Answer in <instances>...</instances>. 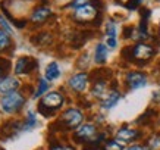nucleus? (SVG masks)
Segmentation results:
<instances>
[{
  "label": "nucleus",
  "instance_id": "f257e3e1",
  "mask_svg": "<svg viewBox=\"0 0 160 150\" xmlns=\"http://www.w3.org/2000/svg\"><path fill=\"white\" fill-rule=\"evenodd\" d=\"M25 96L19 91H12L8 93L5 96L2 97L0 100V111H3L5 113H16L22 109V106L25 105Z\"/></svg>",
  "mask_w": 160,
  "mask_h": 150
},
{
  "label": "nucleus",
  "instance_id": "f03ea898",
  "mask_svg": "<svg viewBox=\"0 0 160 150\" xmlns=\"http://www.w3.org/2000/svg\"><path fill=\"white\" fill-rule=\"evenodd\" d=\"M73 19L81 22V24L91 22V24H94V27H98V24L102 22V13H98L97 9L91 3H87V5L81 6V8H78L75 10Z\"/></svg>",
  "mask_w": 160,
  "mask_h": 150
},
{
  "label": "nucleus",
  "instance_id": "7ed1b4c3",
  "mask_svg": "<svg viewBox=\"0 0 160 150\" xmlns=\"http://www.w3.org/2000/svg\"><path fill=\"white\" fill-rule=\"evenodd\" d=\"M38 68V62L37 59L29 58V56H22L18 59L16 66H15V74L16 75H24V74H29Z\"/></svg>",
  "mask_w": 160,
  "mask_h": 150
},
{
  "label": "nucleus",
  "instance_id": "20e7f679",
  "mask_svg": "<svg viewBox=\"0 0 160 150\" xmlns=\"http://www.w3.org/2000/svg\"><path fill=\"white\" fill-rule=\"evenodd\" d=\"M60 121L65 124V127L71 130V128H77L81 122H82V113L78 111V109H68V111L63 112Z\"/></svg>",
  "mask_w": 160,
  "mask_h": 150
},
{
  "label": "nucleus",
  "instance_id": "39448f33",
  "mask_svg": "<svg viewBox=\"0 0 160 150\" xmlns=\"http://www.w3.org/2000/svg\"><path fill=\"white\" fill-rule=\"evenodd\" d=\"M22 127H24V122H19V121L5 122V125L2 127V131H0V137H2L3 140L13 138V137H16L19 132H22Z\"/></svg>",
  "mask_w": 160,
  "mask_h": 150
},
{
  "label": "nucleus",
  "instance_id": "423d86ee",
  "mask_svg": "<svg viewBox=\"0 0 160 150\" xmlns=\"http://www.w3.org/2000/svg\"><path fill=\"white\" fill-rule=\"evenodd\" d=\"M125 82L131 90H137V88L144 87L147 84V77H146V74L138 72V71H132V72L126 74Z\"/></svg>",
  "mask_w": 160,
  "mask_h": 150
},
{
  "label": "nucleus",
  "instance_id": "0eeeda50",
  "mask_svg": "<svg viewBox=\"0 0 160 150\" xmlns=\"http://www.w3.org/2000/svg\"><path fill=\"white\" fill-rule=\"evenodd\" d=\"M96 127L92 125V124H85V125H81L75 131V134H73V140L78 141V143H85V141H90L92 137L96 136Z\"/></svg>",
  "mask_w": 160,
  "mask_h": 150
},
{
  "label": "nucleus",
  "instance_id": "6e6552de",
  "mask_svg": "<svg viewBox=\"0 0 160 150\" xmlns=\"http://www.w3.org/2000/svg\"><path fill=\"white\" fill-rule=\"evenodd\" d=\"M40 103H43L46 107H49L50 111L56 112L59 107L63 105V96L58 91H52V93H47L46 96L40 100Z\"/></svg>",
  "mask_w": 160,
  "mask_h": 150
},
{
  "label": "nucleus",
  "instance_id": "1a4fd4ad",
  "mask_svg": "<svg viewBox=\"0 0 160 150\" xmlns=\"http://www.w3.org/2000/svg\"><path fill=\"white\" fill-rule=\"evenodd\" d=\"M154 56V49L148 46L146 43H138L134 46V60H142L147 62L148 59H151Z\"/></svg>",
  "mask_w": 160,
  "mask_h": 150
},
{
  "label": "nucleus",
  "instance_id": "9d476101",
  "mask_svg": "<svg viewBox=\"0 0 160 150\" xmlns=\"http://www.w3.org/2000/svg\"><path fill=\"white\" fill-rule=\"evenodd\" d=\"M90 80V75L87 72H79V74H75L72 77L69 78V87L75 90V91H84L85 87H87V82Z\"/></svg>",
  "mask_w": 160,
  "mask_h": 150
},
{
  "label": "nucleus",
  "instance_id": "9b49d317",
  "mask_svg": "<svg viewBox=\"0 0 160 150\" xmlns=\"http://www.w3.org/2000/svg\"><path fill=\"white\" fill-rule=\"evenodd\" d=\"M140 136H141L140 131L132 130V128H126V127L121 128V130L116 132L118 141H122V143H129V141H134V140H137Z\"/></svg>",
  "mask_w": 160,
  "mask_h": 150
},
{
  "label": "nucleus",
  "instance_id": "f8f14e48",
  "mask_svg": "<svg viewBox=\"0 0 160 150\" xmlns=\"http://www.w3.org/2000/svg\"><path fill=\"white\" fill-rule=\"evenodd\" d=\"M18 87H19V81L15 77H5L0 81V93H3V94L16 91Z\"/></svg>",
  "mask_w": 160,
  "mask_h": 150
},
{
  "label": "nucleus",
  "instance_id": "ddd939ff",
  "mask_svg": "<svg viewBox=\"0 0 160 150\" xmlns=\"http://www.w3.org/2000/svg\"><path fill=\"white\" fill-rule=\"evenodd\" d=\"M52 16V10L46 6H40L37 9H34L32 15H31V21L35 24H43L44 21H47Z\"/></svg>",
  "mask_w": 160,
  "mask_h": 150
},
{
  "label": "nucleus",
  "instance_id": "4468645a",
  "mask_svg": "<svg viewBox=\"0 0 160 150\" xmlns=\"http://www.w3.org/2000/svg\"><path fill=\"white\" fill-rule=\"evenodd\" d=\"M91 35H94L92 31H87V29H85V31H78L72 37V46L75 49H79L81 46H84V43H85L88 39H91Z\"/></svg>",
  "mask_w": 160,
  "mask_h": 150
},
{
  "label": "nucleus",
  "instance_id": "2eb2a0df",
  "mask_svg": "<svg viewBox=\"0 0 160 150\" xmlns=\"http://www.w3.org/2000/svg\"><path fill=\"white\" fill-rule=\"evenodd\" d=\"M119 100H121V93L116 91V90H113V91H110L102 100V107L103 109H112Z\"/></svg>",
  "mask_w": 160,
  "mask_h": 150
},
{
  "label": "nucleus",
  "instance_id": "dca6fc26",
  "mask_svg": "<svg viewBox=\"0 0 160 150\" xmlns=\"http://www.w3.org/2000/svg\"><path fill=\"white\" fill-rule=\"evenodd\" d=\"M94 60L96 63H104L107 60V46L103 43H98L96 47V53H94Z\"/></svg>",
  "mask_w": 160,
  "mask_h": 150
},
{
  "label": "nucleus",
  "instance_id": "f3484780",
  "mask_svg": "<svg viewBox=\"0 0 160 150\" xmlns=\"http://www.w3.org/2000/svg\"><path fill=\"white\" fill-rule=\"evenodd\" d=\"M92 81H107L109 78H112V71L110 69H106V68H100V69H96L94 72L90 75Z\"/></svg>",
  "mask_w": 160,
  "mask_h": 150
},
{
  "label": "nucleus",
  "instance_id": "a211bd4d",
  "mask_svg": "<svg viewBox=\"0 0 160 150\" xmlns=\"http://www.w3.org/2000/svg\"><path fill=\"white\" fill-rule=\"evenodd\" d=\"M107 35V46L109 47H116V27L113 22H109L106 27Z\"/></svg>",
  "mask_w": 160,
  "mask_h": 150
},
{
  "label": "nucleus",
  "instance_id": "6ab92c4d",
  "mask_svg": "<svg viewBox=\"0 0 160 150\" xmlns=\"http://www.w3.org/2000/svg\"><path fill=\"white\" fill-rule=\"evenodd\" d=\"M92 96L98 97V99H104L106 97V81H96L92 85Z\"/></svg>",
  "mask_w": 160,
  "mask_h": 150
},
{
  "label": "nucleus",
  "instance_id": "aec40b11",
  "mask_svg": "<svg viewBox=\"0 0 160 150\" xmlns=\"http://www.w3.org/2000/svg\"><path fill=\"white\" fill-rule=\"evenodd\" d=\"M60 75V69H59L58 63L56 62H52L49 63V66L46 68V80H49V81H53L56 78Z\"/></svg>",
  "mask_w": 160,
  "mask_h": 150
},
{
  "label": "nucleus",
  "instance_id": "412c9836",
  "mask_svg": "<svg viewBox=\"0 0 160 150\" xmlns=\"http://www.w3.org/2000/svg\"><path fill=\"white\" fill-rule=\"evenodd\" d=\"M31 41L34 44H37V46H47V44L52 43V35L49 33H40V34L34 35L31 39Z\"/></svg>",
  "mask_w": 160,
  "mask_h": 150
},
{
  "label": "nucleus",
  "instance_id": "4be33fe9",
  "mask_svg": "<svg viewBox=\"0 0 160 150\" xmlns=\"http://www.w3.org/2000/svg\"><path fill=\"white\" fill-rule=\"evenodd\" d=\"M10 37H9V33L5 31L3 28H0V52H5L8 50V47H10Z\"/></svg>",
  "mask_w": 160,
  "mask_h": 150
},
{
  "label": "nucleus",
  "instance_id": "5701e85b",
  "mask_svg": "<svg viewBox=\"0 0 160 150\" xmlns=\"http://www.w3.org/2000/svg\"><path fill=\"white\" fill-rule=\"evenodd\" d=\"M34 127H37V119H35V115L32 113V112H28V118H27V119H25V122H24L22 132H24V131L32 130Z\"/></svg>",
  "mask_w": 160,
  "mask_h": 150
},
{
  "label": "nucleus",
  "instance_id": "b1692460",
  "mask_svg": "<svg viewBox=\"0 0 160 150\" xmlns=\"http://www.w3.org/2000/svg\"><path fill=\"white\" fill-rule=\"evenodd\" d=\"M2 9H3V12H5V15L9 18V21L12 22V24L16 27V28H24L25 25H27V19H16V18H13V16H10L9 10L5 8V5H2Z\"/></svg>",
  "mask_w": 160,
  "mask_h": 150
},
{
  "label": "nucleus",
  "instance_id": "393cba45",
  "mask_svg": "<svg viewBox=\"0 0 160 150\" xmlns=\"http://www.w3.org/2000/svg\"><path fill=\"white\" fill-rule=\"evenodd\" d=\"M103 149L104 150H123V146L116 140H107L106 143H104V147H103Z\"/></svg>",
  "mask_w": 160,
  "mask_h": 150
},
{
  "label": "nucleus",
  "instance_id": "a878e982",
  "mask_svg": "<svg viewBox=\"0 0 160 150\" xmlns=\"http://www.w3.org/2000/svg\"><path fill=\"white\" fill-rule=\"evenodd\" d=\"M150 116H156V112L153 109H148V111L144 113V115H141L138 119H137V124H140V125H144V124H148L150 122Z\"/></svg>",
  "mask_w": 160,
  "mask_h": 150
},
{
  "label": "nucleus",
  "instance_id": "bb28decb",
  "mask_svg": "<svg viewBox=\"0 0 160 150\" xmlns=\"http://www.w3.org/2000/svg\"><path fill=\"white\" fill-rule=\"evenodd\" d=\"M47 88H49L47 81H46V80H40L38 81V88H37V91L34 93V99H37V97H40L43 93H46L47 91Z\"/></svg>",
  "mask_w": 160,
  "mask_h": 150
},
{
  "label": "nucleus",
  "instance_id": "cd10ccee",
  "mask_svg": "<svg viewBox=\"0 0 160 150\" xmlns=\"http://www.w3.org/2000/svg\"><path fill=\"white\" fill-rule=\"evenodd\" d=\"M121 56L128 62H134V47H125L122 49Z\"/></svg>",
  "mask_w": 160,
  "mask_h": 150
},
{
  "label": "nucleus",
  "instance_id": "c85d7f7f",
  "mask_svg": "<svg viewBox=\"0 0 160 150\" xmlns=\"http://www.w3.org/2000/svg\"><path fill=\"white\" fill-rule=\"evenodd\" d=\"M10 68H12V63H10L9 59H6V58H0V71H3V72H6V71H9Z\"/></svg>",
  "mask_w": 160,
  "mask_h": 150
},
{
  "label": "nucleus",
  "instance_id": "c756f323",
  "mask_svg": "<svg viewBox=\"0 0 160 150\" xmlns=\"http://www.w3.org/2000/svg\"><path fill=\"white\" fill-rule=\"evenodd\" d=\"M148 146H150L151 150H157L160 147V136H154L153 138L150 140V143H148Z\"/></svg>",
  "mask_w": 160,
  "mask_h": 150
},
{
  "label": "nucleus",
  "instance_id": "7c9ffc66",
  "mask_svg": "<svg viewBox=\"0 0 160 150\" xmlns=\"http://www.w3.org/2000/svg\"><path fill=\"white\" fill-rule=\"evenodd\" d=\"M84 150H104L100 147V144L98 143H96V141H88L87 146L84 147Z\"/></svg>",
  "mask_w": 160,
  "mask_h": 150
},
{
  "label": "nucleus",
  "instance_id": "2f4dec72",
  "mask_svg": "<svg viewBox=\"0 0 160 150\" xmlns=\"http://www.w3.org/2000/svg\"><path fill=\"white\" fill-rule=\"evenodd\" d=\"M132 33H134V28H132V27H125L123 31H122V37H123V39H129L132 35Z\"/></svg>",
  "mask_w": 160,
  "mask_h": 150
},
{
  "label": "nucleus",
  "instance_id": "473e14b6",
  "mask_svg": "<svg viewBox=\"0 0 160 150\" xmlns=\"http://www.w3.org/2000/svg\"><path fill=\"white\" fill-rule=\"evenodd\" d=\"M140 3H141V0H129V3H126V8H128V9H131V10H134V9H137V8L140 6Z\"/></svg>",
  "mask_w": 160,
  "mask_h": 150
},
{
  "label": "nucleus",
  "instance_id": "72a5a7b5",
  "mask_svg": "<svg viewBox=\"0 0 160 150\" xmlns=\"http://www.w3.org/2000/svg\"><path fill=\"white\" fill-rule=\"evenodd\" d=\"M84 5H87V0H73L72 3H71V8H81V6H84Z\"/></svg>",
  "mask_w": 160,
  "mask_h": 150
},
{
  "label": "nucleus",
  "instance_id": "f704fd0d",
  "mask_svg": "<svg viewBox=\"0 0 160 150\" xmlns=\"http://www.w3.org/2000/svg\"><path fill=\"white\" fill-rule=\"evenodd\" d=\"M50 150H75L72 147V146H60V144H58V146H53Z\"/></svg>",
  "mask_w": 160,
  "mask_h": 150
},
{
  "label": "nucleus",
  "instance_id": "c9c22d12",
  "mask_svg": "<svg viewBox=\"0 0 160 150\" xmlns=\"http://www.w3.org/2000/svg\"><path fill=\"white\" fill-rule=\"evenodd\" d=\"M0 25L3 27V29H5V31H8V33L10 31V27L8 25V22H6V21L3 19V18H2V16H0Z\"/></svg>",
  "mask_w": 160,
  "mask_h": 150
},
{
  "label": "nucleus",
  "instance_id": "e433bc0d",
  "mask_svg": "<svg viewBox=\"0 0 160 150\" xmlns=\"http://www.w3.org/2000/svg\"><path fill=\"white\" fill-rule=\"evenodd\" d=\"M91 5L96 8V9H103V3H102V0H91Z\"/></svg>",
  "mask_w": 160,
  "mask_h": 150
},
{
  "label": "nucleus",
  "instance_id": "4c0bfd02",
  "mask_svg": "<svg viewBox=\"0 0 160 150\" xmlns=\"http://www.w3.org/2000/svg\"><path fill=\"white\" fill-rule=\"evenodd\" d=\"M126 150H144L141 146H132V147H129V149H126Z\"/></svg>",
  "mask_w": 160,
  "mask_h": 150
},
{
  "label": "nucleus",
  "instance_id": "58836bf2",
  "mask_svg": "<svg viewBox=\"0 0 160 150\" xmlns=\"http://www.w3.org/2000/svg\"><path fill=\"white\" fill-rule=\"evenodd\" d=\"M5 74H6V72H3V71H0V81H2V80L5 78Z\"/></svg>",
  "mask_w": 160,
  "mask_h": 150
}]
</instances>
